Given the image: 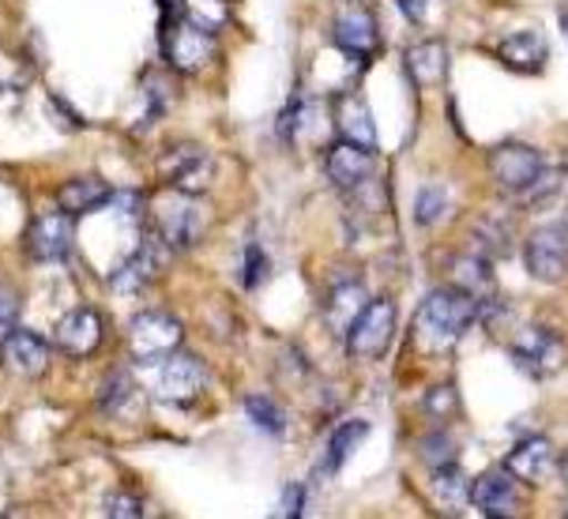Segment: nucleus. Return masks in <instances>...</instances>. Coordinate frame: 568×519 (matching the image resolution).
Masks as SVG:
<instances>
[{"mask_svg": "<svg viewBox=\"0 0 568 519\" xmlns=\"http://www.w3.org/2000/svg\"><path fill=\"white\" fill-rule=\"evenodd\" d=\"M478 316V302L464 291H437L418 309V335L429 346H448L464 335Z\"/></svg>", "mask_w": 568, "mask_h": 519, "instance_id": "obj_1", "label": "nucleus"}, {"mask_svg": "<svg viewBox=\"0 0 568 519\" xmlns=\"http://www.w3.org/2000/svg\"><path fill=\"white\" fill-rule=\"evenodd\" d=\"M151 218H155V237H162L170 248H189L200 242V234H204L207 211H204V200L200 196H192L189 189H178V192H166V196L155 200Z\"/></svg>", "mask_w": 568, "mask_h": 519, "instance_id": "obj_2", "label": "nucleus"}, {"mask_svg": "<svg viewBox=\"0 0 568 519\" xmlns=\"http://www.w3.org/2000/svg\"><path fill=\"white\" fill-rule=\"evenodd\" d=\"M392 335H396V302L392 297H373L346 328V350L354 358H377V354L388 350Z\"/></svg>", "mask_w": 568, "mask_h": 519, "instance_id": "obj_3", "label": "nucleus"}, {"mask_svg": "<svg viewBox=\"0 0 568 519\" xmlns=\"http://www.w3.org/2000/svg\"><path fill=\"white\" fill-rule=\"evenodd\" d=\"M181 324L173 320L170 313H140L129 328V350L132 358L155 365L162 362L166 354H173L181 346Z\"/></svg>", "mask_w": 568, "mask_h": 519, "instance_id": "obj_4", "label": "nucleus"}, {"mask_svg": "<svg viewBox=\"0 0 568 519\" xmlns=\"http://www.w3.org/2000/svg\"><path fill=\"white\" fill-rule=\"evenodd\" d=\"M489 173L497 177L500 189L531 192V189H538V181L546 177V166L535 147H524V143H500V147H494V155H489Z\"/></svg>", "mask_w": 568, "mask_h": 519, "instance_id": "obj_5", "label": "nucleus"}, {"mask_svg": "<svg viewBox=\"0 0 568 519\" xmlns=\"http://www.w3.org/2000/svg\"><path fill=\"white\" fill-rule=\"evenodd\" d=\"M159 365V373H155V396L159 399H166V403H192L204 391V384H207V369L200 365L192 354H181V350H173L166 354Z\"/></svg>", "mask_w": 568, "mask_h": 519, "instance_id": "obj_6", "label": "nucleus"}, {"mask_svg": "<svg viewBox=\"0 0 568 519\" xmlns=\"http://www.w3.org/2000/svg\"><path fill=\"white\" fill-rule=\"evenodd\" d=\"M527 272L538 283H561L568 275V230L565 226H542L527 237L524 248Z\"/></svg>", "mask_w": 568, "mask_h": 519, "instance_id": "obj_7", "label": "nucleus"}, {"mask_svg": "<svg viewBox=\"0 0 568 519\" xmlns=\"http://www.w3.org/2000/svg\"><path fill=\"white\" fill-rule=\"evenodd\" d=\"M166 57L178 72H204L219 57L215 31H204V27H196L192 19H181L166 34Z\"/></svg>", "mask_w": 568, "mask_h": 519, "instance_id": "obj_8", "label": "nucleus"}, {"mask_svg": "<svg viewBox=\"0 0 568 519\" xmlns=\"http://www.w3.org/2000/svg\"><path fill=\"white\" fill-rule=\"evenodd\" d=\"M513 362L527 373V377H538V380L554 377V373L565 365V343L557 339L554 332L531 328L513 343Z\"/></svg>", "mask_w": 568, "mask_h": 519, "instance_id": "obj_9", "label": "nucleus"}, {"mask_svg": "<svg viewBox=\"0 0 568 519\" xmlns=\"http://www.w3.org/2000/svg\"><path fill=\"white\" fill-rule=\"evenodd\" d=\"M327 181H332L335 189H362L365 181L373 177V170H377V155H373L369 147H362V143H351V140H339L332 151H327Z\"/></svg>", "mask_w": 568, "mask_h": 519, "instance_id": "obj_10", "label": "nucleus"}, {"mask_svg": "<svg viewBox=\"0 0 568 519\" xmlns=\"http://www.w3.org/2000/svg\"><path fill=\"white\" fill-rule=\"evenodd\" d=\"M72 237H75L72 215L69 211H53V215H42L31 226V234H27V253H31V260H38V264H57V260L69 256Z\"/></svg>", "mask_w": 568, "mask_h": 519, "instance_id": "obj_11", "label": "nucleus"}, {"mask_svg": "<svg viewBox=\"0 0 568 519\" xmlns=\"http://www.w3.org/2000/svg\"><path fill=\"white\" fill-rule=\"evenodd\" d=\"M0 365H4L8 373H16V377L34 380L50 369V346L38 339L34 332L16 328L8 339H0Z\"/></svg>", "mask_w": 568, "mask_h": 519, "instance_id": "obj_12", "label": "nucleus"}, {"mask_svg": "<svg viewBox=\"0 0 568 519\" xmlns=\"http://www.w3.org/2000/svg\"><path fill=\"white\" fill-rule=\"evenodd\" d=\"M57 350L72 354V358H87L102 346V316L94 309H72L69 316H61L53 328Z\"/></svg>", "mask_w": 568, "mask_h": 519, "instance_id": "obj_13", "label": "nucleus"}, {"mask_svg": "<svg viewBox=\"0 0 568 519\" xmlns=\"http://www.w3.org/2000/svg\"><path fill=\"white\" fill-rule=\"evenodd\" d=\"M332 38H335V45L351 57H369V53H377V45H381L377 19H373L369 8H346V12H339V19H335V27H332Z\"/></svg>", "mask_w": 568, "mask_h": 519, "instance_id": "obj_14", "label": "nucleus"}, {"mask_svg": "<svg viewBox=\"0 0 568 519\" xmlns=\"http://www.w3.org/2000/svg\"><path fill=\"white\" fill-rule=\"evenodd\" d=\"M335 129H339L343 140L377 151V124H373L369 105H365L358 91H346L343 99L335 102Z\"/></svg>", "mask_w": 568, "mask_h": 519, "instance_id": "obj_15", "label": "nucleus"}, {"mask_svg": "<svg viewBox=\"0 0 568 519\" xmlns=\"http://www.w3.org/2000/svg\"><path fill=\"white\" fill-rule=\"evenodd\" d=\"M554 464H557V456H554V445L546 437L524 440V445H516L505 459L508 475H516L519 482H546Z\"/></svg>", "mask_w": 568, "mask_h": 519, "instance_id": "obj_16", "label": "nucleus"}, {"mask_svg": "<svg viewBox=\"0 0 568 519\" xmlns=\"http://www.w3.org/2000/svg\"><path fill=\"white\" fill-rule=\"evenodd\" d=\"M407 72L418 86H440L448 80V45L440 38L418 42L407 50Z\"/></svg>", "mask_w": 568, "mask_h": 519, "instance_id": "obj_17", "label": "nucleus"}, {"mask_svg": "<svg viewBox=\"0 0 568 519\" xmlns=\"http://www.w3.org/2000/svg\"><path fill=\"white\" fill-rule=\"evenodd\" d=\"M470 505L483 516H516V486L505 475H483L470 482Z\"/></svg>", "mask_w": 568, "mask_h": 519, "instance_id": "obj_18", "label": "nucleus"}, {"mask_svg": "<svg viewBox=\"0 0 568 519\" xmlns=\"http://www.w3.org/2000/svg\"><path fill=\"white\" fill-rule=\"evenodd\" d=\"M155 275H159V248L148 242V245H140L136 253H132L118 267V272L110 275V286L118 294H140V291H148V286L155 283Z\"/></svg>", "mask_w": 568, "mask_h": 519, "instance_id": "obj_19", "label": "nucleus"}, {"mask_svg": "<svg viewBox=\"0 0 568 519\" xmlns=\"http://www.w3.org/2000/svg\"><path fill=\"white\" fill-rule=\"evenodd\" d=\"M110 196H113V189L99 177H72L57 189V204H61V211H69L72 218L87 215V211L105 207L110 204Z\"/></svg>", "mask_w": 568, "mask_h": 519, "instance_id": "obj_20", "label": "nucleus"}, {"mask_svg": "<svg viewBox=\"0 0 568 519\" xmlns=\"http://www.w3.org/2000/svg\"><path fill=\"white\" fill-rule=\"evenodd\" d=\"M204 170H207V159L196 143H173V147L162 151V159H159V173L178 189H189V181L200 177Z\"/></svg>", "mask_w": 568, "mask_h": 519, "instance_id": "obj_21", "label": "nucleus"}, {"mask_svg": "<svg viewBox=\"0 0 568 519\" xmlns=\"http://www.w3.org/2000/svg\"><path fill=\"white\" fill-rule=\"evenodd\" d=\"M452 286L470 294L475 302H489L494 297V272H489L486 256H456L448 264Z\"/></svg>", "mask_w": 568, "mask_h": 519, "instance_id": "obj_22", "label": "nucleus"}, {"mask_svg": "<svg viewBox=\"0 0 568 519\" xmlns=\"http://www.w3.org/2000/svg\"><path fill=\"white\" fill-rule=\"evenodd\" d=\"M546 57H550V50H546V42L535 31L513 34V38H505V45H500V61H505L513 72H524V75L542 72Z\"/></svg>", "mask_w": 568, "mask_h": 519, "instance_id": "obj_23", "label": "nucleus"}, {"mask_svg": "<svg viewBox=\"0 0 568 519\" xmlns=\"http://www.w3.org/2000/svg\"><path fill=\"white\" fill-rule=\"evenodd\" d=\"M362 297H365V291H362L358 278H354V283H339V286H332V291H327V302H324V316H327V324H332L335 332H346V328H351V320L362 313V305H365Z\"/></svg>", "mask_w": 568, "mask_h": 519, "instance_id": "obj_24", "label": "nucleus"}, {"mask_svg": "<svg viewBox=\"0 0 568 519\" xmlns=\"http://www.w3.org/2000/svg\"><path fill=\"white\" fill-rule=\"evenodd\" d=\"M433 493L437 501L448 508V512H459L464 505H470V482L456 470V464L437 467V478H433Z\"/></svg>", "mask_w": 568, "mask_h": 519, "instance_id": "obj_25", "label": "nucleus"}, {"mask_svg": "<svg viewBox=\"0 0 568 519\" xmlns=\"http://www.w3.org/2000/svg\"><path fill=\"white\" fill-rule=\"evenodd\" d=\"M369 432V426L365 421H346V426L335 429V437L327 440V456H324V467H327V475L332 470H339L346 464V456H351L354 448H358V440Z\"/></svg>", "mask_w": 568, "mask_h": 519, "instance_id": "obj_26", "label": "nucleus"}, {"mask_svg": "<svg viewBox=\"0 0 568 519\" xmlns=\"http://www.w3.org/2000/svg\"><path fill=\"white\" fill-rule=\"evenodd\" d=\"M181 8H185V19H192L196 27H204V31H219V27H226V19H230L226 0H181Z\"/></svg>", "mask_w": 568, "mask_h": 519, "instance_id": "obj_27", "label": "nucleus"}, {"mask_svg": "<svg viewBox=\"0 0 568 519\" xmlns=\"http://www.w3.org/2000/svg\"><path fill=\"white\" fill-rule=\"evenodd\" d=\"M245 410H248V418H253V426H256V429L272 432V437H283V429H286V418H283V410H278L272 399H264V396H253V399L245 403Z\"/></svg>", "mask_w": 568, "mask_h": 519, "instance_id": "obj_28", "label": "nucleus"}, {"mask_svg": "<svg viewBox=\"0 0 568 519\" xmlns=\"http://www.w3.org/2000/svg\"><path fill=\"white\" fill-rule=\"evenodd\" d=\"M445 207H448L445 192H440V189H422L418 196H414V223H422V226L437 223V218L445 215Z\"/></svg>", "mask_w": 568, "mask_h": 519, "instance_id": "obj_29", "label": "nucleus"}, {"mask_svg": "<svg viewBox=\"0 0 568 519\" xmlns=\"http://www.w3.org/2000/svg\"><path fill=\"white\" fill-rule=\"evenodd\" d=\"M422 459H426L433 470L456 464V440H452L448 432H433V437L422 440Z\"/></svg>", "mask_w": 568, "mask_h": 519, "instance_id": "obj_30", "label": "nucleus"}, {"mask_svg": "<svg viewBox=\"0 0 568 519\" xmlns=\"http://www.w3.org/2000/svg\"><path fill=\"white\" fill-rule=\"evenodd\" d=\"M132 380H129V373H118V377H110V384H105V399H102V407L105 410H121L124 403L132 399Z\"/></svg>", "mask_w": 568, "mask_h": 519, "instance_id": "obj_31", "label": "nucleus"}, {"mask_svg": "<svg viewBox=\"0 0 568 519\" xmlns=\"http://www.w3.org/2000/svg\"><path fill=\"white\" fill-rule=\"evenodd\" d=\"M16 324H19V297L16 291L0 286V339H8L16 332Z\"/></svg>", "mask_w": 568, "mask_h": 519, "instance_id": "obj_32", "label": "nucleus"}, {"mask_svg": "<svg viewBox=\"0 0 568 519\" xmlns=\"http://www.w3.org/2000/svg\"><path fill=\"white\" fill-rule=\"evenodd\" d=\"M102 512L105 516H121V519H140L143 516V501H140V497H132V493H113L110 501H105Z\"/></svg>", "mask_w": 568, "mask_h": 519, "instance_id": "obj_33", "label": "nucleus"}, {"mask_svg": "<svg viewBox=\"0 0 568 519\" xmlns=\"http://www.w3.org/2000/svg\"><path fill=\"white\" fill-rule=\"evenodd\" d=\"M426 407L433 410V415H448L452 407H456V391H452V384H440V388H433V396Z\"/></svg>", "mask_w": 568, "mask_h": 519, "instance_id": "obj_34", "label": "nucleus"}, {"mask_svg": "<svg viewBox=\"0 0 568 519\" xmlns=\"http://www.w3.org/2000/svg\"><path fill=\"white\" fill-rule=\"evenodd\" d=\"M260 272H264V256H260L256 245H248V275H245V286H256L260 283Z\"/></svg>", "mask_w": 568, "mask_h": 519, "instance_id": "obj_35", "label": "nucleus"}, {"mask_svg": "<svg viewBox=\"0 0 568 519\" xmlns=\"http://www.w3.org/2000/svg\"><path fill=\"white\" fill-rule=\"evenodd\" d=\"M302 489H291V493H286V505H283V516H302Z\"/></svg>", "mask_w": 568, "mask_h": 519, "instance_id": "obj_36", "label": "nucleus"}, {"mask_svg": "<svg viewBox=\"0 0 568 519\" xmlns=\"http://www.w3.org/2000/svg\"><path fill=\"white\" fill-rule=\"evenodd\" d=\"M561 475H565V486H568V459H565V464H561Z\"/></svg>", "mask_w": 568, "mask_h": 519, "instance_id": "obj_37", "label": "nucleus"}, {"mask_svg": "<svg viewBox=\"0 0 568 519\" xmlns=\"http://www.w3.org/2000/svg\"><path fill=\"white\" fill-rule=\"evenodd\" d=\"M565 230H568V207H565Z\"/></svg>", "mask_w": 568, "mask_h": 519, "instance_id": "obj_38", "label": "nucleus"}]
</instances>
